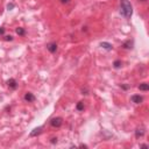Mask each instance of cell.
I'll list each match as a JSON object with an SVG mask.
<instances>
[{
    "mask_svg": "<svg viewBox=\"0 0 149 149\" xmlns=\"http://www.w3.org/2000/svg\"><path fill=\"white\" fill-rule=\"evenodd\" d=\"M15 32H16V34H18V35H20V36H23L26 34L25 28H22V27H18L15 29Z\"/></svg>",
    "mask_w": 149,
    "mask_h": 149,
    "instance_id": "12",
    "label": "cell"
},
{
    "mask_svg": "<svg viewBox=\"0 0 149 149\" xmlns=\"http://www.w3.org/2000/svg\"><path fill=\"white\" fill-rule=\"evenodd\" d=\"M143 135H144V128L143 127H137L136 131H135V136H136V139L142 137Z\"/></svg>",
    "mask_w": 149,
    "mask_h": 149,
    "instance_id": "7",
    "label": "cell"
},
{
    "mask_svg": "<svg viewBox=\"0 0 149 149\" xmlns=\"http://www.w3.org/2000/svg\"><path fill=\"white\" fill-rule=\"evenodd\" d=\"M7 8H8V9H13V8H14V4H13V3H11V4H8V5H7Z\"/></svg>",
    "mask_w": 149,
    "mask_h": 149,
    "instance_id": "16",
    "label": "cell"
},
{
    "mask_svg": "<svg viewBox=\"0 0 149 149\" xmlns=\"http://www.w3.org/2000/svg\"><path fill=\"white\" fill-rule=\"evenodd\" d=\"M79 147H81V148H87V146H86V144H79Z\"/></svg>",
    "mask_w": 149,
    "mask_h": 149,
    "instance_id": "21",
    "label": "cell"
},
{
    "mask_svg": "<svg viewBox=\"0 0 149 149\" xmlns=\"http://www.w3.org/2000/svg\"><path fill=\"white\" fill-rule=\"evenodd\" d=\"M47 49H48L51 54H54V53H56V51H57V44H56L55 42L49 43L48 46H47Z\"/></svg>",
    "mask_w": 149,
    "mask_h": 149,
    "instance_id": "6",
    "label": "cell"
},
{
    "mask_svg": "<svg viewBox=\"0 0 149 149\" xmlns=\"http://www.w3.org/2000/svg\"><path fill=\"white\" fill-rule=\"evenodd\" d=\"M76 108H77V111H83V110H84V103H83V101H79V103L77 104Z\"/></svg>",
    "mask_w": 149,
    "mask_h": 149,
    "instance_id": "13",
    "label": "cell"
},
{
    "mask_svg": "<svg viewBox=\"0 0 149 149\" xmlns=\"http://www.w3.org/2000/svg\"><path fill=\"white\" fill-rule=\"evenodd\" d=\"M50 125L53 127H56V128H58V127H61L62 125H63V119H62L61 116H56V118H53L50 120Z\"/></svg>",
    "mask_w": 149,
    "mask_h": 149,
    "instance_id": "2",
    "label": "cell"
},
{
    "mask_svg": "<svg viewBox=\"0 0 149 149\" xmlns=\"http://www.w3.org/2000/svg\"><path fill=\"white\" fill-rule=\"evenodd\" d=\"M131 99L134 104H141L142 101H143V98H142L140 94H134V96H132Z\"/></svg>",
    "mask_w": 149,
    "mask_h": 149,
    "instance_id": "5",
    "label": "cell"
},
{
    "mask_svg": "<svg viewBox=\"0 0 149 149\" xmlns=\"http://www.w3.org/2000/svg\"><path fill=\"white\" fill-rule=\"evenodd\" d=\"M122 88H125V90H127V88H128V86H126V85H122Z\"/></svg>",
    "mask_w": 149,
    "mask_h": 149,
    "instance_id": "23",
    "label": "cell"
},
{
    "mask_svg": "<svg viewBox=\"0 0 149 149\" xmlns=\"http://www.w3.org/2000/svg\"><path fill=\"white\" fill-rule=\"evenodd\" d=\"M100 47H101V48H104V49H106V50H108V51L113 49L112 44H111V43H108V42H101L100 43Z\"/></svg>",
    "mask_w": 149,
    "mask_h": 149,
    "instance_id": "9",
    "label": "cell"
},
{
    "mask_svg": "<svg viewBox=\"0 0 149 149\" xmlns=\"http://www.w3.org/2000/svg\"><path fill=\"white\" fill-rule=\"evenodd\" d=\"M59 1H61L62 4H69L70 3V0H59Z\"/></svg>",
    "mask_w": 149,
    "mask_h": 149,
    "instance_id": "19",
    "label": "cell"
},
{
    "mask_svg": "<svg viewBox=\"0 0 149 149\" xmlns=\"http://www.w3.org/2000/svg\"><path fill=\"white\" fill-rule=\"evenodd\" d=\"M139 90L140 91H148L149 90V85L147 83H142L139 85Z\"/></svg>",
    "mask_w": 149,
    "mask_h": 149,
    "instance_id": "11",
    "label": "cell"
},
{
    "mask_svg": "<svg viewBox=\"0 0 149 149\" xmlns=\"http://www.w3.org/2000/svg\"><path fill=\"white\" fill-rule=\"evenodd\" d=\"M51 143H57V137H53L51 139Z\"/></svg>",
    "mask_w": 149,
    "mask_h": 149,
    "instance_id": "18",
    "label": "cell"
},
{
    "mask_svg": "<svg viewBox=\"0 0 149 149\" xmlns=\"http://www.w3.org/2000/svg\"><path fill=\"white\" fill-rule=\"evenodd\" d=\"M140 1H146V0H140Z\"/></svg>",
    "mask_w": 149,
    "mask_h": 149,
    "instance_id": "24",
    "label": "cell"
},
{
    "mask_svg": "<svg viewBox=\"0 0 149 149\" xmlns=\"http://www.w3.org/2000/svg\"><path fill=\"white\" fill-rule=\"evenodd\" d=\"M133 46H134V42H133V41H131V40L126 41V42L122 44V47H124L125 49H132V48H133Z\"/></svg>",
    "mask_w": 149,
    "mask_h": 149,
    "instance_id": "10",
    "label": "cell"
},
{
    "mask_svg": "<svg viewBox=\"0 0 149 149\" xmlns=\"http://www.w3.org/2000/svg\"><path fill=\"white\" fill-rule=\"evenodd\" d=\"M4 40H5V41H13V36H11V35H6L5 37H4Z\"/></svg>",
    "mask_w": 149,
    "mask_h": 149,
    "instance_id": "15",
    "label": "cell"
},
{
    "mask_svg": "<svg viewBox=\"0 0 149 149\" xmlns=\"http://www.w3.org/2000/svg\"><path fill=\"white\" fill-rule=\"evenodd\" d=\"M23 99H25L27 103H33V101H35V96H34L33 93H31V92H27V93L25 94V97H23Z\"/></svg>",
    "mask_w": 149,
    "mask_h": 149,
    "instance_id": "3",
    "label": "cell"
},
{
    "mask_svg": "<svg viewBox=\"0 0 149 149\" xmlns=\"http://www.w3.org/2000/svg\"><path fill=\"white\" fill-rule=\"evenodd\" d=\"M5 34V28L4 27H0V36H3Z\"/></svg>",
    "mask_w": 149,
    "mask_h": 149,
    "instance_id": "17",
    "label": "cell"
},
{
    "mask_svg": "<svg viewBox=\"0 0 149 149\" xmlns=\"http://www.w3.org/2000/svg\"><path fill=\"white\" fill-rule=\"evenodd\" d=\"M121 65H122L121 61H119V59H116V61H114V63H113V66H114V68H115V69L121 68Z\"/></svg>",
    "mask_w": 149,
    "mask_h": 149,
    "instance_id": "14",
    "label": "cell"
},
{
    "mask_svg": "<svg viewBox=\"0 0 149 149\" xmlns=\"http://www.w3.org/2000/svg\"><path fill=\"white\" fill-rule=\"evenodd\" d=\"M41 132H42V127H37V128H34L33 132H31L29 136L34 137V136H36V135H38V134H41Z\"/></svg>",
    "mask_w": 149,
    "mask_h": 149,
    "instance_id": "8",
    "label": "cell"
},
{
    "mask_svg": "<svg viewBox=\"0 0 149 149\" xmlns=\"http://www.w3.org/2000/svg\"><path fill=\"white\" fill-rule=\"evenodd\" d=\"M82 92L83 94H87V88H82Z\"/></svg>",
    "mask_w": 149,
    "mask_h": 149,
    "instance_id": "20",
    "label": "cell"
},
{
    "mask_svg": "<svg viewBox=\"0 0 149 149\" xmlns=\"http://www.w3.org/2000/svg\"><path fill=\"white\" fill-rule=\"evenodd\" d=\"M7 86L9 88H12V90H15L18 87V83H16V81L14 78H11L7 81Z\"/></svg>",
    "mask_w": 149,
    "mask_h": 149,
    "instance_id": "4",
    "label": "cell"
},
{
    "mask_svg": "<svg viewBox=\"0 0 149 149\" xmlns=\"http://www.w3.org/2000/svg\"><path fill=\"white\" fill-rule=\"evenodd\" d=\"M140 147H142V148H147V147H148V146H147V144H141V146H140Z\"/></svg>",
    "mask_w": 149,
    "mask_h": 149,
    "instance_id": "22",
    "label": "cell"
},
{
    "mask_svg": "<svg viewBox=\"0 0 149 149\" xmlns=\"http://www.w3.org/2000/svg\"><path fill=\"white\" fill-rule=\"evenodd\" d=\"M120 13L126 19H131L133 14V7L128 0H120Z\"/></svg>",
    "mask_w": 149,
    "mask_h": 149,
    "instance_id": "1",
    "label": "cell"
}]
</instances>
